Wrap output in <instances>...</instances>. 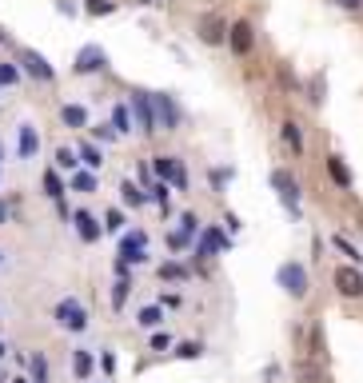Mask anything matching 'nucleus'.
Returning a JSON list of instances; mask_svg holds the SVG:
<instances>
[{"label":"nucleus","instance_id":"obj_37","mask_svg":"<svg viewBox=\"0 0 363 383\" xmlns=\"http://www.w3.org/2000/svg\"><path fill=\"white\" fill-rule=\"evenodd\" d=\"M88 12L100 16V12H112V4H108V0H88Z\"/></svg>","mask_w":363,"mask_h":383},{"label":"nucleus","instance_id":"obj_38","mask_svg":"<svg viewBox=\"0 0 363 383\" xmlns=\"http://www.w3.org/2000/svg\"><path fill=\"white\" fill-rule=\"evenodd\" d=\"M223 180H232V172H223V168H216V172H212V184H216V188H223Z\"/></svg>","mask_w":363,"mask_h":383},{"label":"nucleus","instance_id":"obj_3","mask_svg":"<svg viewBox=\"0 0 363 383\" xmlns=\"http://www.w3.org/2000/svg\"><path fill=\"white\" fill-rule=\"evenodd\" d=\"M272 188L280 192V200L288 204L292 212L300 208V180H295V176H292L288 168H275V172H272Z\"/></svg>","mask_w":363,"mask_h":383},{"label":"nucleus","instance_id":"obj_7","mask_svg":"<svg viewBox=\"0 0 363 383\" xmlns=\"http://www.w3.org/2000/svg\"><path fill=\"white\" fill-rule=\"evenodd\" d=\"M132 112H136V124H140L144 136L160 132V128H156V112H152V96H148V92H132Z\"/></svg>","mask_w":363,"mask_h":383},{"label":"nucleus","instance_id":"obj_32","mask_svg":"<svg viewBox=\"0 0 363 383\" xmlns=\"http://www.w3.org/2000/svg\"><path fill=\"white\" fill-rule=\"evenodd\" d=\"M184 236H188V240H192V236H200V220H196V216L192 212H188V216H184Z\"/></svg>","mask_w":363,"mask_h":383},{"label":"nucleus","instance_id":"obj_41","mask_svg":"<svg viewBox=\"0 0 363 383\" xmlns=\"http://www.w3.org/2000/svg\"><path fill=\"white\" fill-rule=\"evenodd\" d=\"M4 224H9V204L0 200V228H4Z\"/></svg>","mask_w":363,"mask_h":383},{"label":"nucleus","instance_id":"obj_36","mask_svg":"<svg viewBox=\"0 0 363 383\" xmlns=\"http://www.w3.org/2000/svg\"><path fill=\"white\" fill-rule=\"evenodd\" d=\"M168 347H172L168 335H152V352H168Z\"/></svg>","mask_w":363,"mask_h":383},{"label":"nucleus","instance_id":"obj_25","mask_svg":"<svg viewBox=\"0 0 363 383\" xmlns=\"http://www.w3.org/2000/svg\"><path fill=\"white\" fill-rule=\"evenodd\" d=\"M164 323V308H144L140 312V327H160Z\"/></svg>","mask_w":363,"mask_h":383},{"label":"nucleus","instance_id":"obj_2","mask_svg":"<svg viewBox=\"0 0 363 383\" xmlns=\"http://www.w3.org/2000/svg\"><path fill=\"white\" fill-rule=\"evenodd\" d=\"M52 315H56V323H60L64 332H84V327H88V312H84V303L72 300V295L56 303V312H52Z\"/></svg>","mask_w":363,"mask_h":383},{"label":"nucleus","instance_id":"obj_26","mask_svg":"<svg viewBox=\"0 0 363 383\" xmlns=\"http://www.w3.org/2000/svg\"><path fill=\"white\" fill-rule=\"evenodd\" d=\"M160 280H188L184 263H160Z\"/></svg>","mask_w":363,"mask_h":383},{"label":"nucleus","instance_id":"obj_11","mask_svg":"<svg viewBox=\"0 0 363 383\" xmlns=\"http://www.w3.org/2000/svg\"><path fill=\"white\" fill-rule=\"evenodd\" d=\"M148 256H144V232H132V236H124V243H120V263H144Z\"/></svg>","mask_w":363,"mask_h":383},{"label":"nucleus","instance_id":"obj_4","mask_svg":"<svg viewBox=\"0 0 363 383\" xmlns=\"http://www.w3.org/2000/svg\"><path fill=\"white\" fill-rule=\"evenodd\" d=\"M228 48H232L236 56H248V52L256 48V32H252V24H248V21L228 24Z\"/></svg>","mask_w":363,"mask_h":383},{"label":"nucleus","instance_id":"obj_13","mask_svg":"<svg viewBox=\"0 0 363 383\" xmlns=\"http://www.w3.org/2000/svg\"><path fill=\"white\" fill-rule=\"evenodd\" d=\"M223 243H228V240H223L220 228H208V232L200 236V243H196V256H200V260H212V256L220 252Z\"/></svg>","mask_w":363,"mask_h":383},{"label":"nucleus","instance_id":"obj_35","mask_svg":"<svg viewBox=\"0 0 363 383\" xmlns=\"http://www.w3.org/2000/svg\"><path fill=\"white\" fill-rule=\"evenodd\" d=\"M0 84H16V68L12 64H0Z\"/></svg>","mask_w":363,"mask_h":383},{"label":"nucleus","instance_id":"obj_19","mask_svg":"<svg viewBox=\"0 0 363 383\" xmlns=\"http://www.w3.org/2000/svg\"><path fill=\"white\" fill-rule=\"evenodd\" d=\"M120 196H124V204H132V208H140V204H148L144 188H140V184H132V180H124V184H120Z\"/></svg>","mask_w":363,"mask_h":383},{"label":"nucleus","instance_id":"obj_15","mask_svg":"<svg viewBox=\"0 0 363 383\" xmlns=\"http://www.w3.org/2000/svg\"><path fill=\"white\" fill-rule=\"evenodd\" d=\"M92 367H96L92 352H88V347H76V352H72V372H76V379H88Z\"/></svg>","mask_w":363,"mask_h":383},{"label":"nucleus","instance_id":"obj_31","mask_svg":"<svg viewBox=\"0 0 363 383\" xmlns=\"http://www.w3.org/2000/svg\"><path fill=\"white\" fill-rule=\"evenodd\" d=\"M307 92H312L307 100H312V104H320V100H323V76H312V84H307Z\"/></svg>","mask_w":363,"mask_h":383},{"label":"nucleus","instance_id":"obj_29","mask_svg":"<svg viewBox=\"0 0 363 383\" xmlns=\"http://www.w3.org/2000/svg\"><path fill=\"white\" fill-rule=\"evenodd\" d=\"M76 164H80V156H76V152L72 148H56V168H76Z\"/></svg>","mask_w":363,"mask_h":383},{"label":"nucleus","instance_id":"obj_9","mask_svg":"<svg viewBox=\"0 0 363 383\" xmlns=\"http://www.w3.org/2000/svg\"><path fill=\"white\" fill-rule=\"evenodd\" d=\"M335 288H340V295L363 300V272L359 268H340V272H335Z\"/></svg>","mask_w":363,"mask_h":383},{"label":"nucleus","instance_id":"obj_5","mask_svg":"<svg viewBox=\"0 0 363 383\" xmlns=\"http://www.w3.org/2000/svg\"><path fill=\"white\" fill-rule=\"evenodd\" d=\"M152 172L160 176L164 184H176V188H188V172L180 168V160L176 156H156V164H152Z\"/></svg>","mask_w":363,"mask_h":383},{"label":"nucleus","instance_id":"obj_28","mask_svg":"<svg viewBox=\"0 0 363 383\" xmlns=\"http://www.w3.org/2000/svg\"><path fill=\"white\" fill-rule=\"evenodd\" d=\"M176 355H180V360H200V355H204V343L188 340V343H180V347H176Z\"/></svg>","mask_w":363,"mask_h":383},{"label":"nucleus","instance_id":"obj_30","mask_svg":"<svg viewBox=\"0 0 363 383\" xmlns=\"http://www.w3.org/2000/svg\"><path fill=\"white\" fill-rule=\"evenodd\" d=\"M112 128H116V132H132V116H128V108H116V112H112Z\"/></svg>","mask_w":363,"mask_h":383},{"label":"nucleus","instance_id":"obj_43","mask_svg":"<svg viewBox=\"0 0 363 383\" xmlns=\"http://www.w3.org/2000/svg\"><path fill=\"white\" fill-rule=\"evenodd\" d=\"M4 352H9V347H4V343H0V360H4Z\"/></svg>","mask_w":363,"mask_h":383},{"label":"nucleus","instance_id":"obj_39","mask_svg":"<svg viewBox=\"0 0 363 383\" xmlns=\"http://www.w3.org/2000/svg\"><path fill=\"white\" fill-rule=\"evenodd\" d=\"M168 243H172V248H188V236H184V232H172Z\"/></svg>","mask_w":363,"mask_h":383},{"label":"nucleus","instance_id":"obj_33","mask_svg":"<svg viewBox=\"0 0 363 383\" xmlns=\"http://www.w3.org/2000/svg\"><path fill=\"white\" fill-rule=\"evenodd\" d=\"M104 228H108V232H120V228H124V216L120 212H108V216H104Z\"/></svg>","mask_w":363,"mask_h":383},{"label":"nucleus","instance_id":"obj_1","mask_svg":"<svg viewBox=\"0 0 363 383\" xmlns=\"http://www.w3.org/2000/svg\"><path fill=\"white\" fill-rule=\"evenodd\" d=\"M275 283H280V288L292 295V300H303V295H307V268H303L300 260L280 263V272H275Z\"/></svg>","mask_w":363,"mask_h":383},{"label":"nucleus","instance_id":"obj_40","mask_svg":"<svg viewBox=\"0 0 363 383\" xmlns=\"http://www.w3.org/2000/svg\"><path fill=\"white\" fill-rule=\"evenodd\" d=\"M335 4H340V9H352V12L363 9V0H335Z\"/></svg>","mask_w":363,"mask_h":383},{"label":"nucleus","instance_id":"obj_21","mask_svg":"<svg viewBox=\"0 0 363 383\" xmlns=\"http://www.w3.org/2000/svg\"><path fill=\"white\" fill-rule=\"evenodd\" d=\"M128 292H132V283H128V276H120V280L112 283V308L120 312L124 303H128Z\"/></svg>","mask_w":363,"mask_h":383},{"label":"nucleus","instance_id":"obj_23","mask_svg":"<svg viewBox=\"0 0 363 383\" xmlns=\"http://www.w3.org/2000/svg\"><path fill=\"white\" fill-rule=\"evenodd\" d=\"M44 192H48L52 200H64V184H60L56 172H44Z\"/></svg>","mask_w":363,"mask_h":383},{"label":"nucleus","instance_id":"obj_18","mask_svg":"<svg viewBox=\"0 0 363 383\" xmlns=\"http://www.w3.org/2000/svg\"><path fill=\"white\" fill-rule=\"evenodd\" d=\"M16 148H21V156H36V148H41V136H36V128H28V124H24V128H21V144H16Z\"/></svg>","mask_w":363,"mask_h":383},{"label":"nucleus","instance_id":"obj_22","mask_svg":"<svg viewBox=\"0 0 363 383\" xmlns=\"http://www.w3.org/2000/svg\"><path fill=\"white\" fill-rule=\"evenodd\" d=\"M28 367H32V383H48V360H44L41 352L28 360Z\"/></svg>","mask_w":363,"mask_h":383},{"label":"nucleus","instance_id":"obj_14","mask_svg":"<svg viewBox=\"0 0 363 383\" xmlns=\"http://www.w3.org/2000/svg\"><path fill=\"white\" fill-rule=\"evenodd\" d=\"M72 220H76V236H80L84 243H96V240H100V232H104V228L96 224V216H88V212H76Z\"/></svg>","mask_w":363,"mask_h":383},{"label":"nucleus","instance_id":"obj_16","mask_svg":"<svg viewBox=\"0 0 363 383\" xmlns=\"http://www.w3.org/2000/svg\"><path fill=\"white\" fill-rule=\"evenodd\" d=\"M327 176H332L340 188H352V172L343 164V156H327Z\"/></svg>","mask_w":363,"mask_h":383},{"label":"nucleus","instance_id":"obj_20","mask_svg":"<svg viewBox=\"0 0 363 383\" xmlns=\"http://www.w3.org/2000/svg\"><path fill=\"white\" fill-rule=\"evenodd\" d=\"M64 124H68V128H84V124H88V112L80 108V104H64Z\"/></svg>","mask_w":363,"mask_h":383},{"label":"nucleus","instance_id":"obj_8","mask_svg":"<svg viewBox=\"0 0 363 383\" xmlns=\"http://www.w3.org/2000/svg\"><path fill=\"white\" fill-rule=\"evenodd\" d=\"M196 32H200L204 44H223V41H228V21L212 12V16H204V21L196 24Z\"/></svg>","mask_w":363,"mask_h":383},{"label":"nucleus","instance_id":"obj_17","mask_svg":"<svg viewBox=\"0 0 363 383\" xmlns=\"http://www.w3.org/2000/svg\"><path fill=\"white\" fill-rule=\"evenodd\" d=\"M280 136H283V144H288L292 152H303V132H300V124H295V120H283Z\"/></svg>","mask_w":363,"mask_h":383},{"label":"nucleus","instance_id":"obj_27","mask_svg":"<svg viewBox=\"0 0 363 383\" xmlns=\"http://www.w3.org/2000/svg\"><path fill=\"white\" fill-rule=\"evenodd\" d=\"M72 188L76 192H96V176H92V172H76V176H72Z\"/></svg>","mask_w":363,"mask_h":383},{"label":"nucleus","instance_id":"obj_24","mask_svg":"<svg viewBox=\"0 0 363 383\" xmlns=\"http://www.w3.org/2000/svg\"><path fill=\"white\" fill-rule=\"evenodd\" d=\"M76 156H80L84 164H88V168H100V148H96V144H80V152H76Z\"/></svg>","mask_w":363,"mask_h":383},{"label":"nucleus","instance_id":"obj_10","mask_svg":"<svg viewBox=\"0 0 363 383\" xmlns=\"http://www.w3.org/2000/svg\"><path fill=\"white\" fill-rule=\"evenodd\" d=\"M21 64H24V72H28V76H36V80H52V76H56V72L48 68V61H44L41 52H32V48L21 52Z\"/></svg>","mask_w":363,"mask_h":383},{"label":"nucleus","instance_id":"obj_6","mask_svg":"<svg viewBox=\"0 0 363 383\" xmlns=\"http://www.w3.org/2000/svg\"><path fill=\"white\" fill-rule=\"evenodd\" d=\"M152 112H156V128L176 132V124H180V108H176L172 96H152Z\"/></svg>","mask_w":363,"mask_h":383},{"label":"nucleus","instance_id":"obj_34","mask_svg":"<svg viewBox=\"0 0 363 383\" xmlns=\"http://www.w3.org/2000/svg\"><path fill=\"white\" fill-rule=\"evenodd\" d=\"M335 248H340V252H343V256H352V260H355V263H359V260H363V256H359V252H355V248H352V243H347V240H343V236H340V240H335Z\"/></svg>","mask_w":363,"mask_h":383},{"label":"nucleus","instance_id":"obj_12","mask_svg":"<svg viewBox=\"0 0 363 383\" xmlns=\"http://www.w3.org/2000/svg\"><path fill=\"white\" fill-rule=\"evenodd\" d=\"M104 61H108V56H104V48H96V44H88V48H80V56H76V72H100L104 68Z\"/></svg>","mask_w":363,"mask_h":383},{"label":"nucleus","instance_id":"obj_42","mask_svg":"<svg viewBox=\"0 0 363 383\" xmlns=\"http://www.w3.org/2000/svg\"><path fill=\"white\" fill-rule=\"evenodd\" d=\"M12 383H32V379H24V375H16V379H12Z\"/></svg>","mask_w":363,"mask_h":383}]
</instances>
